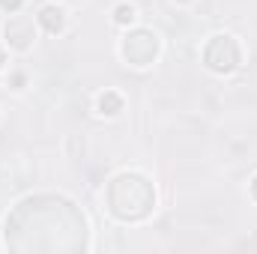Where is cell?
Masks as SVG:
<instances>
[{
  "mask_svg": "<svg viewBox=\"0 0 257 254\" xmlns=\"http://www.w3.org/2000/svg\"><path fill=\"white\" fill-rule=\"evenodd\" d=\"M156 51H159V39H156L153 30H132L126 39H123V57L132 66L153 63Z\"/></svg>",
  "mask_w": 257,
  "mask_h": 254,
  "instance_id": "cell-3",
  "label": "cell"
},
{
  "mask_svg": "<svg viewBox=\"0 0 257 254\" xmlns=\"http://www.w3.org/2000/svg\"><path fill=\"white\" fill-rule=\"evenodd\" d=\"M251 197L257 200V177H254V183H251Z\"/></svg>",
  "mask_w": 257,
  "mask_h": 254,
  "instance_id": "cell-9",
  "label": "cell"
},
{
  "mask_svg": "<svg viewBox=\"0 0 257 254\" xmlns=\"http://www.w3.org/2000/svg\"><path fill=\"white\" fill-rule=\"evenodd\" d=\"M203 63L212 72H233L239 63V45L233 36H212L203 48Z\"/></svg>",
  "mask_w": 257,
  "mask_h": 254,
  "instance_id": "cell-2",
  "label": "cell"
},
{
  "mask_svg": "<svg viewBox=\"0 0 257 254\" xmlns=\"http://www.w3.org/2000/svg\"><path fill=\"white\" fill-rule=\"evenodd\" d=\"M156 206V191L141 174H120L108 186V209L123 221H141Z\"/></svg>",
  "mask_w": 257,
  "mask_h": 254,
  "instance_id": "cell-1",
  "label": "cell"
},
{
  "mask_svg": "<svg viewBox=\"0 0 257 254\" xmlns=\"http://www.w3.org/2000/svg\"><path fill=\"white\" fill-rule=\"evenodd\" d=\"M0 63H3V48H0Z\"/></svg>",
  "mask_w": 257,
  "mask_h": 254,
  "instance_id": "cell-10",
  "label": "cell"
},
{
  "mask_svg": "<svg viewBox=\"0 0 257 254\" xmlns=\"http://www.w3.org/2000/svg\"><path fill=\"white\" fill-rule=\"evenodd\" d=\"M0 6H3V9H9V12H15V9L21 6V0H0Z\"/></svg>",
  "mask_w": 257,
  "mask_h": 254,
  "instance_id": "cell-8",
  "label": "cell"
},
{
  "mask_svg": "<svg viewBox=\"0 0 257 254\" xmlns=\"http://www.w3.org/2000/svg\"><path fill=\"white\" fill-rule=\"evenodd\" d=\"M6 39L15 45V48H27L30 39H33V21L30 18H12L6 24Z\"/></svg>",
  "mask_w": 257,
  "mask_h": 254,
  "instance_id": "cell-4",
  "label": "cell"
},
{
  "mask_svg": "<svg viewBox=\"0 0 257 254\" xmlns=\"http://www.w3.org/2000/svg\"><path fill=\"white\" fill-rule=\"evenodd\" d=\"M114 21H117V24H132V21H135V6L120 3V6L114 9Z\"/></svg>",
  "mask_w": 257,
  "mask_h": 254,
  "instance_id": "cell-7",
  "label": "cell"
},
{
  "mask_svg": "<svg viewBox=\"0 0 257 254\" xmlns=\"http://www.w3.org/2000/svg\"><path fill=\"white\" fill-rule=\"evenodd\" d=\"M39 24L45 33H60L63 30V9L60 6H42L39 9Z\"/></svg>",
  "mask_w": 257,
  "mask_h": 254,
  "instance_id": "cell-5",
  "label": "cell"
},
{
  "mask_svg": "<svg viewBox=\"0 0 257 254\" xmlns=\"http://www.w3.org/2000/svg\"><path fill=\"white\" fill-rule=\"evenodd\" d=\"M120 111H123V96H120V93L108 90V93H102V96H99V114L114 117V114H120Z\"/></svg>",
  "mask_w": 257,
  "mask_h": 254,
  "instance_id": "cell-6",
  "label": "cell"
}]
</instances>
